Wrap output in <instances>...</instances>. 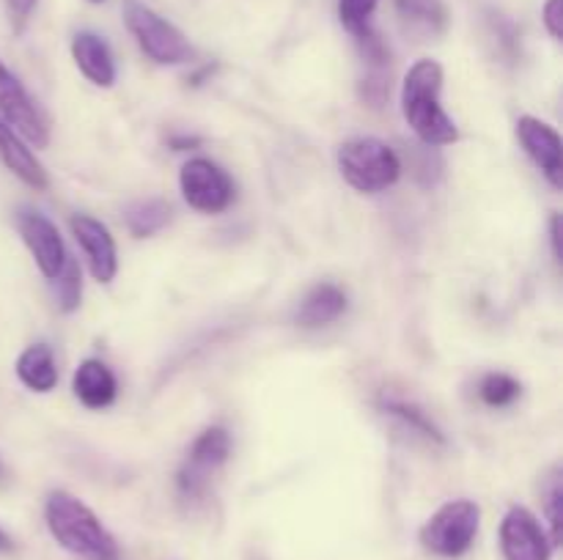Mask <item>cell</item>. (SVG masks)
I'll list each match as a JSON object with an SVG mask.
<instances>
[{
  "mask_svg": "<svg viewBox=\"0 0 563 560\" xmlns=\"http://www.w3.org/2000/svg\"><path fill=\"white\" fill-rule=\"evenodd\" d=\"M0 163L22 181L31 190H47L49 179L44 165L38 163L36 154L27 148V143L22 141V135L16 130H11L3 119H0Z\"/></svg>",
  "mask_w": 563,
  "mask_h": 560,
  "instance_id": "5bb4252c",
  "label": "cell"
},
{
  "mask_svg": "<svg viewBox=\"0 0 563 560\" xmlns=\"http://www.w3.org/2000/svg\"><path fill=\"white\" fill-rule=\"evenodd\" d=\"M339 170L357 192H385L401 179V159L379 137H350L339 146Z\"/></svg>",
  "mask_w": 563,
  "mask_h": 560,
  "instance_id": "3957f363",
  "label": "cell"
},
{
  "mask_svg": "<svg viewBox=\"0 0 563 560\" xmlns=\"http://www.w3.org/2000/svg\"><path fill=\"white\" fill-rule=\"evenodd\" d=\"M47 530L66 552L80 560H121L119 541L97 514L75 494L55 489L44 500Z\"/></svg>",
  "mask_w": 563,
  "mask_h": 560,
  "instance_id": "6da1fadb",
  "label": "cell"
},
{
  "mask_svg": "<svg viewBox=\"0 0 563 560\" xmlns=\"http://www.w3.org/2000/svg\"><path fill=\"white\" fill-rule=\"evenodd\" d=\"M478 395L487 406H495V410H504V406H511L522 395V384L517 382L509 373H487L478 384Z\"/></svg>",
  "mask_w": 563,
  "mask_h": 560,
  "instance_id": "7402d4cb",
  "label": "cell"
},
{
  "mask_svg": "<svg viewBox=\"0 0 563 560\" xmlns=\"http://www.w3.org/2000/svg\"><path fill=\"white\" fill-rule=\"evenodd\" d=\"M542 22H544V27H548L550 36H553L555 42H561L563 38V0H544Z\"/></svg>",
  "mask_w": 563,
  "mask_h": 560,
  "instance_id": "d4e9b609",
  "label": "cell"
},
{
  "mask_svg": "<svg viewBox=\"0 0 563 560\" xmlns=\"http://www.w3.org/2000/svg\"><path fill=\"white\" fill-rule=\"evenodd\" d=\"M124 220L132 236L146 239V236L159 234L170 223V203L163 198H141L126 209Z\"/></svg>",
  "mask_w": 563,
  "mask_h": 560,
  "instance_id": "d6986e66",
  "label": "cell"
},
{
  "mask_svg": "<svg viewBox=\"0 0 563 560\" xmlns=\"http://www.w3.org/2000/svg\"><path fill=\"white\" fill-rule=\"evenodd\" d=\"M478 527H482L478 503H473V500H449L429 516L418 538H421L427 552L445 560H456L473 547Z\"/></svg>",
  "mask_w": 563,
  "mask_h": 560,
  "instance_id": "5b68a950",
  "label": "cell"
},
{
  "mask_svg": "<svg viewBox=\"0 0 563 560\" xmlns=\"http://www.w3.org/2000/svg\"><path fill=\"white\" fill-rule=\"evenodd\" d=\"M88 3H104V0H88Z\"/></svg>",
  "mask_w": 563,
  "mask_h": 560,
  "instance_id": "4dcf8cb0",
  "label": "cell"
},
{
  "mask_svg": "<svg viewBox=\"0 0 563 560\" xmlns=\"http://www.w3.org/2000/svg\"><path fill=\"white\" fill-rule=\"evenodd\" d=\"M198 143H201V137H170V148L174 152H187V148L198 146Z\"/></svg>",
  "mask_w": 563,
  "mask_h": 560,
  "instance_id": "83f0119b",
  "label": "cell"
},
{
  "mask_svg": "<svg viewBox=\"0 0 563 560\" xmlns=\"http://www.w3.org/2000/svg\"><path fill=\"white\" fill-rule=\"evenodd\" d=\"M71 58L88 82L99 88H110L115 82V58L110 44L99 33L80 31L71 38Z\"/></svg>",
  "mask_w": 563,
  "mask_h": 560,
  "instance_id": "4fadbf2b",
  "label": "cell"
},
{
  "mask_svg": "<svg viewBox=\"0 0 563 560\" xmlns=\"http://www.w3.org/2000/svg\"><path fill=\"white\" fill-rule=\"evenodd\" d=\"M0 119L22 135V141L36 148H47L49 121L27 93L20 77L0 60Z\"/></svg>",
  "mask_w": 563,
  "mask_h": 560,
  "instance_id": "ba28073f",
  "label": "cell"
},
{
  "mask_svg": "<svg viewBox=\"0 0 563 560\" xmlns=\"http://www.w3.org/2000/svg\"><path fill=\"white\" fill-rule=\"evenodd\" d=\"M379 406H383V410L388 412V415L399 417V421L405 423V426H410L412 432L421 434V437L429 439V443H438V445L445 443V437H443V432H440V428H438V423H434L432 417H429L427 412L421 410V406L412 404V401L383 399V401H379Z\"/></svg>",
  "mask_w": 563,
  "mask_h": 560,
  "instance_id": "ffe728a7",
  "label": "cell"
},
{
  "mask_svg": "<svg viewBox=\"0 0 563 560\" xmlns=\"http://www.w3.org/2000/svg\"><path fill=\"white\" fill-rule=\"evenodd\" d=\"M517 141L526 148L528 157L533 159L539 170L548 176L553 187L563 184V143L555 126L548 121L537 119V115H522L517 121Z\"/></svg>",
  "mask_w": 563,
  "mask_h": 560,
  "instance_id": "7c38bea8",
  "label": "cell"
},
{
  "mask_svg": "<svg viewBox=\"0 0 563 560\" xmlns=\"http://www.w3.org/2000/svg\"><path fill=\"white\" fill-rule=\"evenodd\" d=\"M179 190L187 206L201 214H220L234 203V179L207 157H192L181 165Z\"/></svg>",
  "mask_w": 563,
  "mask_h": 560,
  "instance_id": "8992f818",
  "label": "cell"
},
{
  "mask_svg": "<svg viewBox=\"0 0 563 560\" xmlns=\"http://www.w3.org/2000/svg\"><path fill=\"white\" fill-rule=\"evenodd\" d=\"M542 497H544V514H548V522H550V541H553V547H559L563 541V516H561L563 483H561L559 467H553V472H550V481L548 486H544Z\"/></svg>",
  "mask_w": 563,
  "mask_h": 560,
  "instance_id": "603a6c76",
  "label": "cell"
},
{
  "mask_svg": "<svg viewBox=\"0 0 563 560\" xmlns=\"http://www.w3.org/2000/svg\"><path fill=\"white\" fill-rule=\"evenodd\" d=\"M71 390H75L77 401L88 410H108L115 399H119V382L115 373L104 366L97 357H88L75 368L71 377Z\"/></svg>",
  "mask_w": 563,
  "mask_h": 560,
  "instance_id": "9a60e30c",
  "label": "cell"
},
{
  "mask_svg": "<svg viewBox=\"0 0 563 560\" xmlns=\"http://www.w3.org/2000/svg\"><path fill=\"white\" fill-rule=\"evenodd\" d=\"M396 16L410 36L429 42L449 31V9L443 0H394Z\"/></svg>",
  "mask_w": 563,
  "mask_h": 560,
  "instance_id": "2e32d148",
  "label": "cell"
},
{
  "mask_svg": "<svg viewBox=\"0 0 563 560\" xmlns=\"http://www.w3.org/2000/svg\"><path fill=\"white\" fill-rule=\"evenodd\" d=\"M53 283H55V300H58L60 311L64 313L77 311V307H80V300H82L80 267H77V264L69 258L64 267V272H60Z\"/></svg>",
  "mask_w": 563,
  "mask_h": 560,
  "instance_id": "cb8c5ba5",
  "label": "cell"
},
{
  "mask_svg": "<svg viewBox=\"0 0 563 560\" xmlns=\"http://www.w3.org/2000/svg\"><path fill=\"white\" fill-rule=\"evenodd\" d=\"M36 3H38V0H5V9H9L11 25H14V31H22V27H25V22L31 20Z\"/></svg>",
  "mask_w": 563,
  "mask_h": 560,
  "instance_id": "484cf974",
  "label": "cell"
},
{
  "mask_svg": "<svg viewBox=\"0 0 563 560\" xmlns=\"http://www.w3.org/2000/svg\"><path fill=\"white\" fill-rule=\"evenodd\" d=\"M16 379L33 393H49L58 384V366L47 344H31L16 357Z\"/></svg>",
  "mask_w": 563,
  "mask_h": 560,
  "instance_id": "ac0fdd59",
  "label": "cell"
},
{
  "mask_svg": "<svg viewBox=\"0 0 563 560\" xmlns=\"http://www.w3.org/2000/svg\"><path fill=\"white\" fill-rule=\"evenodd\" d=\"M0 478H3V461H0Z\"/></svg>",
  "mask_w": 563,
  "mask_h": 560,
  "instance_id": "f546056e",
  "label": "cell"
},
{
  "mask_svg": "<svg viewBox=\"0 0 563 560\" xmlns=\"http://www.w3.org/2000/svg\"><path fill=\"white\" fill-rule=\"evenodd\" d=\"M550 239H553L555 261L561 264V217L559 214H553V220H550Z\"/></svg>",
  "mask_w": 563,
  "mask_h": 560,
  "instance_id": "4316f807",
  "label": "cell"
},
{
  "mask_svg": "<svg viewBox=\"0 0 563 560\" xmlns=\"http://www.w3.org/2000/svg\"><path fill=\"white\" fill-rule=\"evenodd\" d=\"M124 22L141 53L157 66H179L196 55L190 38L141 0H124Z\"/></svg>",
  "mask_w": 563,
  "mask_h": 560,
  "instance_id": "277c9868",
  "label": "cell"
},
{
  "mask_svg": "<svg viewBox=\"0 0 563 560\" xmlns=\"http://www.w3.org/2000/svg\"><path fill=\"white\" fill-rule=\"evenodd\" d=\"M346 305H350V300H346L344 289H339L335 283H319L308 291L306 300L297 307V324L306 329L324 327V324L344 316Z\"/></svg>",
  "mask_w": 563,
  "mask_h": 560,
  "instance_id": "e0dca14e",
  "label": "cell"
},
{
  "mask_svg": "<svg viewBox=\"0 0 563 560\" xmlns=\"http://www.w3.org/2000/svg\"><path fill=\"white\" fill-rule=\"evenodd\" d=\"M500 552L506 560H550L553 541L526 505H511L500 522Z\"/></svg>",
  "mask_w": 563,
  "mask_h": 560,
  "instance_id": "30bf717a",
  "label": "cell"
},
{
  "mask_svg": "<svg viewBox=\"0 0 563 560\" xmlns=\"http://www.w3.org/2000/svg\"><path fill=\"white\" fill-rule=\"evenodd\" d=\"M443 80V66L432 58H421L410 66L401 82V115L427 146H451L460 141L456 121L440 104Z\"/></svg>",
  "mask_w": 563,
  "mask_h": 560,
  "instance_id": "7a4b0ae2",
  "label": "cell"
},
{
  "mask_svg": "<svg viewBox=\"0 0 563 560\" xmlns=\"http://www.w3.org/2000/svg\"><path fill=\"white\" fill-rule=\"evenodd\" d=\"M231 456V434L223 426H209L192 439L187 459L181 464L179 475H176V486H179L181 497L196 500L212 483V475L220 467L229 461Z\"/></svg>",
  "mask_w": 563,
  "mask_h": 560,
  "instance_id": "52a82bcc",
  "label": "cell"
},
{
  "mask_svg": "<svg viewBox=\"0 0 563 560\" xmlns=\"http://www.w3.org/2000/svg\"><path fill=\"white\" fill-rule=\"evenodd\" d=\"M11 549H14V541H11L9 533H5L3 527H0V552H11Z\"/></svg>",
  "mask_w": 563,
  "mask_h": 560,
  "instance_id": "f1b7e54d",
  "label": "cell"
},
{
  "mask_svg": "<svg viewBox=\"0 0 563 560\" xmlns=\"http://www.w3.org/2000/svg\"><path fill=\"white\" fill-rule=\"evenodd\" d=\"M16 231H20L22 242L31 250L33 261H36L38 272L53 283L60 272H64L69 253H66L64 236H60L58 225L47 217V214L36 212V209H22L16 214Z\"/></svg>",
  "mask_w": 563,
  "mask_h": 560,
  "instance_id": "9c48e42d",
  "label": "cell"
},
{
  "mask_svg": "<svg viewBox=\"0 0 563 560\" xmlns=\"http://www.w3.org/2000/svg\"><path fill=\"white\" fill-rule=\"evenodd\" d=\"M379 0H339V22L344 25V31L350 36H355L357 42L366 36H372V16L377 11Z\"/></svg>",
  "mask_w": 563,
  "mask_h": 560,
  "instance_id": "44dd1931",
  "label": "cell"
},
{
  "mask_svg": "<svg viewBox=\"0 0 563 560\" xmlns=\"http://www.w3.org/2000/svg\"><path fill=\"white\" fill-rule=\"evenodd\" d=\"M69 228L77 247H80L82 256H86V264L88 269H91L93 280L110 283V280L119 275V250H115V239L110 236L108 225L99 223L91 214H75Z\"/></svg>",
  "mask_w": 563,
  "mask_h": 560,
  "instance_id": "8fae6325",
  "label": "cell"
}]
</instances>
